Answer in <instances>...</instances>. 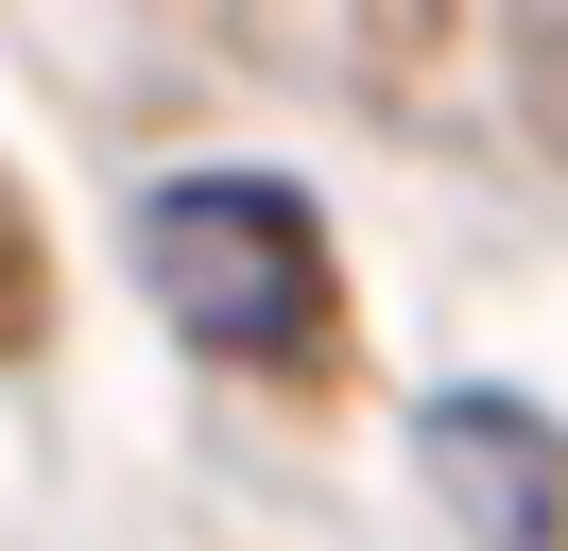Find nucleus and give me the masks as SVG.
<instances>
[{
	"instance_id": "obj_1",
	"label": "nucleus",
	"mask_w": 568,
	"mask_h": 551,
	"mask_svg": "<svg viewBox=\"0 0 568 551\" xmlns=\"http://www.w3.org/2000/svg\"><path fill=\"white\" fill-rule=\"evenodd\" d=\"M139 276L207 362H311L327 344V241L276 172H173L139 207Z\"/></svg>"
},
{
	"instance_id": "obj_2",
	"label": "nucleus",
	"mask_w": 568,
	"mask_h": 551,
	"mask_svg": "<svg viewBox=\"0 0 568 551\" xmlns=\"http://www.w3.org/2000/svg\"><path fill=\"white\" fill-rule=\"evenodd\" d=\"M414 448L448 465V500L483 517L499 551H534V534L568 517V448L534 431V413H499V397H430V431H414Z\"/></svg>"
}]
</instances>
